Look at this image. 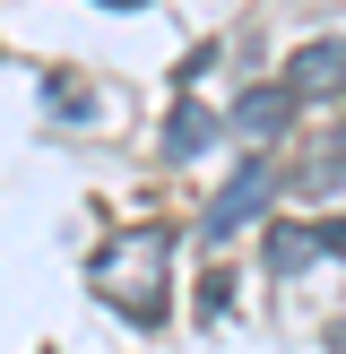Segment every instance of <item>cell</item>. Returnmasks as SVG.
<instances>
[{"label": "cell", "mask_w": 346, "mask_h": 354, "mask_svg": "<svg viewBox=\"0 0 346 354\" xmlns=\"http://www.w3.org/2000/svg\"><path fill=\"white\" fill-rule=\"evenodd\" d=\"M320 251H329V242L311 234V225H277V234H268V277H294L303 259H320Z\"/></svg>", "instance_id": "cell-6"}, {"label": "cell", "mask_w": 346, "mask_h": 354, "mask_svg": "<svg viewBox=\"0 0 346 354\" xmlns=\"http://www.w3.org/2000/svg\"><path fill=\"white\" fill-rule=\"evenodd\" d=\"M286 86H294V95H346V44H338V35H329V44H303V52H294V61H286Z\"/></svg>", "instance_id": "cell-3"}, {"label": "cell", "mask_w": 346, "mask_h": 354, "mask_svg": "<svg viewBox=\"0 0 346 354\" xmlns=\"http://www.w3.org/2000/svg\"><path fill=\"white\" fill-rule=\"evenodd\" d=\"M225 303H234V286H225V277H208V286H199V320H225Z\"/></svg>", "instance_id": "cell-8"}, {"label": "cell", "mask_w": 346, "mask_h": 354, "mask_svg": "<svg viewBox=\"0 0 346 354\" xmlns=\"http://www.w3.org/2000/svg\"><path fill=\"white\" fill-rule=\"evenodd\" d=\"M320 242H329V251L346 259V216H338V225H320Z\"/></svg>", "instance_id": "cell-9"}, {"label": "cell", "mask_w": 346, "mask_h": 354, "mask_svg": "<svg viewBox=\"0 0 346 354\" xmlns=\"http://www.w3.org/2000/svg\"><path fill=\"white\" fill-rule=\"evenodd\" d=\"M165 277H173V234L165 225H130V234H113L95 251V277H86V286H95L121 320L156 328L165 320Z\"/></svg>", "instance_id": "cell-1"}, {"label": "cell", "mask_w": 346, "mask_h": 354, "mask_svg": "<svg viewBox=\"0 0 346 354\" xmlns=\"http://www.w3.org/2000/svg\"><path fill=\"white\" fill-rule=\"evenodd\" d=\"M268 199H277V173H268V165H242L234 182L217 190V207L199 216V242H234V225H251Z\"/></svg>", "instance_id": "cell-2"}, {"label": "cell", "mask_w": 346, "mask_h": 354, "mask_svg": "<svg viewBox=\"0 0 346 354\" xmlns=\"http://www.w3.org/2000/svg\"><path fill=\"white\" fill-rule=\"evenodd\" d=\"M44 104H52V113H95V86H78V78H44Z\"/></svg>", "instance_id": "cell-7"}, {"label": "cell", "mask_w": 346, "mask_h": 354, "mask_svg": "<svg viewBox=\"0 0 346 354\" xmlns=\"http://www.w3.org/2000/svg\"><path fill=\"white\" fill-rule=\"evenodd\" d=\"M208 138H217V113H208V104H173V113H165V156H173V165L199 156Z\"/></svg>", "instance_id": "cell-5"}, {"label": "cell", "mask_w": 346, "mask_h": 354, "mask_svg": "<svg viewBox=\"0 0 346 354\" xmlns=\"http://www.w3.org/2000/svg\"><path fill=\"white\" fill-rule=\"evenodd\" d=\"M294 104H303L294 86H242V104H234V130H251V138H277V130L294 121Z\"/></svg>", "instance_id": "cell-4"}, {"label": "cell", "mask_w": 346, "mask_h": 354, "mask_svg": "<svg viewBox=\"0 0 346 354\" xmlns=\"http://www.w3.org/2000/svg\"><path fill=\"white\" fill-rule=\"evenodd\" d=\"M104 9H138V0H104Z\"/></svg>", "instance_id": "cell-10"}]
</instances>
